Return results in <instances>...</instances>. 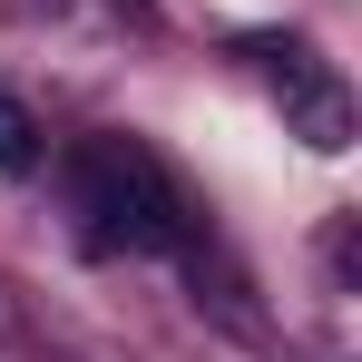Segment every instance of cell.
<instances>
[{"instance_id":"obj_1","label":"cell","mask_w":362,"mask_h":362,"mask_svg":"<svg viewBox=\"0 0 362 362\" xmlns=\"http://www.w3.org/2000/svg\"><path fill=\"white\" fill-rule=\"evenodd\" d=\"M69 206L98 255H177L186 245V196L137 137H88L69 157Z\"/></svg>"},{"instance_id":"obj_2","label":"cell","mask_w":362,"mask_h":362,"mask_svg":"<svg viewBox=\"0 0 362 362\" xmlns=\"http://www.w3.org/2000/svg\"><path fill=\"white\" fill-rule=\"evenodd\" d=\"M255 59H264V78H274V98L294 108L303 147H343V137H353V98H343V78L313 59L303 40H264Z\"/></svg>"},{"instance_id":"obj_3","label":"cell","mask_w":362,"mask_h":362,"mask_svg":"<svg viewBox=\"0 0 362 362\" xmlns=\"http://www.w3.org/2000/svg\"><path fill=\"white\" fill-rule=\"evenodd\" d=\"M30 167H40V118L0 88V177H30Z\"/></svg>"}]
</instances>
